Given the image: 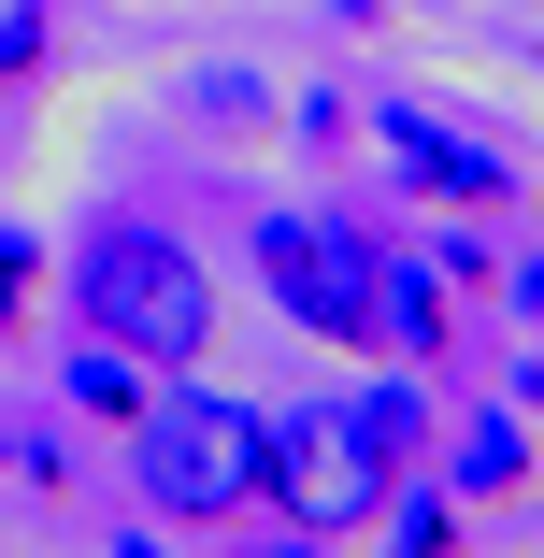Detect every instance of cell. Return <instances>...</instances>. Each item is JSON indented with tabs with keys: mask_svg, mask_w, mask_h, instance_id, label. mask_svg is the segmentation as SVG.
I'll return each mask as SVG.
<instances>
[{
	"mask_svg": "<svg viewBox=\"0 0 544 558\" xmlns=\"http://www.w3.org/2000/svg\"><path fill=\"white\" fill-rule=\"evenodd\" d=\"M72 329L130 344L144 373H201L215 344H230V287H215V258L172 230V215L100 201L86 230H72Z\"/></svg>",
	"mask_w": 544,
	"mask_h": 558,
	"instance_id": "6da1fadb",
	"label": "cell"
},
{
	"mask_svg": "<svg viewBox=\"0 0 544 558\" xmlns=\"http://www.w3.org/2000/svg\"><path fill=\"white\" fill-rule=\"evenodd\" d=\"M258 429H273V401H230L215 373H158L144 415L116 429L130 444V501L158 530H244L258 515Z\"/></svg>",
	"mask_w": 544,
	"mask_h": 558,
	"instance_id": "7a4b0ae2",
	"label": "cell"
},
{
	"mask_svg": "<svg viewBox=\"0 0 544 558\" xmlns=\"http://www.w3.org/2000/svg\"><path fill=\"white\" fill-rule=\"evenodd\" d=\"M244 258H258V287H273V315L301 329V344H344V359H373V230L344 201H273V215H244Z\"/></svg>",
	"mask_w": 544,
	"mask_h": 558,
	"instance_id": "3957f363",
	"label": "cell"
},
{
	"mask_svg": "<svg viewBox=\"0 0 544 558\" xmlns=\"http://www.w3.org/2000/svg\"><path fill=\"white\" fill-rule=\"evenodd\" d=\"M387 459H373V429H359V401H287L273 429H258V501L287 515V530H315V544H359L373 515H387Z\"/></svg>",
	"mask_w": 544,
	"mask_h": 558,
	"instance_id": "277c9868",
	"label": "cell"
},
{
	"mask_svg": "<svg viewBox=\"0 0 544 558\" xmlns=\"http://www.w3.org/2000/svg\"><path fill=\"white\" fill-rule=\"evenodd\" d=\"M359 130L387 144V172L415 186V215H516V201H530V172H516L501 144H473L445 100H359Z\"/></svg>",
	"mask_w": 544,
	"mask_h": 558,
	"instance_id": "5b68a950",
	"label": "cell"
},
{
	"mask_svg": "<svg viewBox=\"0 0 544 558\" xmlns=\"http://www.w3.org/2000/svg\"><path fill=\"white\" fill-rule=\"evenodd\" d=\"M430 473H445L473 515H516V501H530V473H544V459H530V415H516V401H473V415H445Z\"/></svg>",
	"mask_w": 544,
	"mask_h": 558,
	"instance_id": "8992f818",
	"label": "cell"
},
{
	"mask_svg": "<svg viewBox=\"0 0 544 558\" xmlns=\"http://www.w3.org/2000/svg\"><path fill=\"white\" fill-rule=\"evenodd\" d=\"M445 344H459V287L430 272V258H373V359L430 373Z\"/></svg>",
	"mask_w": 544,
	"mask_h": 558,
	"instance_id": "52a82bcc",
	"label": "cell"
},
{
	"mask_svg": "<svg viewBox=\"0 0 544 558\" xmlns=\"http://www.w3.org/2000/svg\"><path fill=\"white\" fill-rule=\"evenodd\" d=\"M172 100H186V130H201V144H273V130H287V86H273L258 58H186Z\"/></svg>",
	"mask_w": 544,
	"mask_h": 558,
	"instance_id": "ba28073f",
	"label": "cell"
},
{
	"mask_svg": "<svg viewBox=\"0 0 544 558\" xmlns=\"http://www.w3.org/2000/svg\"><path fill=\"white\" fill-rule=\"evenodd\" d=\"M144 387H158V373H144L130 344H100V329H58V415L130 429V415H144Z\"/></svg>",
	"mask_w": 544,
	"mask_h": 558,
	"instance_id": "9c48e42d",
	"label": "cell"
},
{
	"mask_svg": "<svg viewBox=\"0 0 544 558\" xmlns=\"http://www.w3.org/2000/svg\"><path fill=\"white\" fill-rule=\"evenodd\" d=\"M344 401H359V429H373V459H387V473H430V444H445V401H430V373H401V359H387V373H373V387H344Z\"/></svg>",
	"mask_w": 544,
	"mask_h": 558,
	"instance_id": "30bf717a",
	"label": "cell"
},
{
	"mask_svg": "<svg viewBox=\"0 0 544 558\" xmlns=\"http://www.w3.org/2000/svg\"><path fill=\"white\" fill-rule=\"evenodd\" d=\"M373 530H387V558H459V530H473V501H459L445 473H401Z\"/></svg>",
	"mask_w": 544,
	"mask_h": 558,
	"instance_id": "8fae6325",
	"label": "cell"
},
{
	"mask_svg": "<svg viewBox=\"0 0 544 558\" xmlns=\"http://www.w3.org/2000/svg\"><path fill=\"white\" fill-rule=\"evenodd\" d=\"M44 287H58V244L29 230V215H0V344L44 329Z\"/></svg>",
	"mask_w": 544,
	"mask_h": 558,
	"instance_id": "7c38bea8",
	"label": "cell"
},
{
	"mask_svg": "<svg viewBox=\"0 0 544 558\" xmlns=\"http://www.w3.org/2000/svg\"><path fill=\"white\" fill-rule=\"evenodd\" d=\"M58 72V0H0V100H44Z\"/></svg>",
	"mask_w": 544,
	"mask_h": 558,
	"instance_id": "4fadbf2b",
	"label": "cell"
},
{
	"mask_svg": "<svg viewBox=\"0 0 544 558\" xmlns=\"http://www.w3.org/2000/svg\"><path fill=\"white\" fill-rule=\"evenodd\" d=\"M344 130H359V86H287V144L301 158H330Z\"/></svg>",
	"mask_w": 544,
	"mask_h": 558,
	"instance_id": "5bb4252c",
	"label": "cell"
},
{
	"mask_svg": "<svg viewBox=\"0 0 544 558\" xmlns=\"http://www.w3.org/2000/svg\"><path fill=\"white\" fill-rule=\"evenodd\" d=\"M0 473H15V487H72V444L44 415H0Z\"/></svg>",
	"mask_w": 544,
	"mask_h": 558,
	"instance_id": "9a60e30c",
	"label": "cell"
},
{
	"mask_svg": "<svg viewBox=\"0 0 544 558\" xmlns=\"http://www.w3.org/2000/svg\"><path fill=\"white\" fill-rule=\"evenodd\" d=\"M430 272H445V287H501V244H487V230H473V215H459V230H445V244H430Z\"/></svg>",
	"mask_w": 544,
	"mask_h": 558,
	"instance_id": "2e32d148",
	"label": "cell"
},
{
	"mask_svg": "<svg viewBox=\"0 0 544 558\" xmlns=\"http://www.w3.org/2000/svg\"><path fill=\"white\" fill-rule=\"evenodd\" d=\"M501 301H516V329H544V244H530V258H501Z\"/></svg>",
	"mask_w": 544,
	"mask_h": 558,
	"instance_id": "e0dca14e",
	"label": "cell"
},
{
	"mask_svg": "<svg viewBox=\"0 0 544 558\" xmlns=\"http://www.w3.org/2000/svg\"><path fill=\"white\" fill-rule=\"evenodd\" d=\"M501 401H516V415H530V429H544V344H530V359H516V373H501Z\"/></svg>",
	"mask_w": 544,
	"mask_h": 558,
	"instance_id": "ac0fdd59",
	"label": "cell"
},
{
	"mask_svg": "<svg viewBox=\"0 0 544 558\" xmlns=\"http://www.w3.org/2000/svg\"><path fill=\"white\" fill-rule=\"evenodd\" d=\"M116 558H172V530H158V515H130V530H116Z\"/></svg>",
	"mask_w": 544,
	"mask_h": 558,
	"instance_id": "d6986e66",
	"label": "cell"
},
{
	"mask_svg": "<svg viewBox=\"0 0 544 558\" xmlns=\"http://www.w3.org/2000/svg\"><path fill=\"white\" fill-rule=\"evenodd\" d=\"M244 558H330V544H315V530H273V544H244Z\"/></svg>",
	"mask_w": 544,
	"mask_h": 558,
	"instance_id": "ffe728a7",
	"label": "cell"
}]
</instances>
